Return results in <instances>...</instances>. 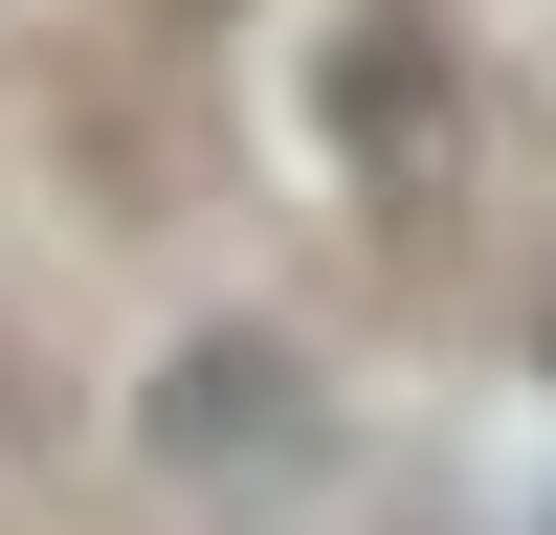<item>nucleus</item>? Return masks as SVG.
<instances>
[{"label":"nucleus","instance_id":"obj_1","mask_svg":"<svg viewBox=\"0 0 556 535\" xmlns=\"http://www.w3.org/2000/svg\"><path fill=\"white\" fill-rule=\"evenodd\" d=\"M334 134H356L379 178H445V134H468V67L424 45V0H401V45H356V67H334Z\"/></svg>","mask_w":556,"mask_h":535},{"label":"nucleus","instance_id":"obj_2","mask_svg":"<svg viewBox=\"0 0 556 535\" xmlns=\"http://www.w3.org/2000/svg\"><path fill=\"white\" fill-rule=\"evenodd\" d=\"M156 424H178V446H290V357H267V335H201Z\"/></svg>","mask_w":556,"mask_h":535}]
</instances>
